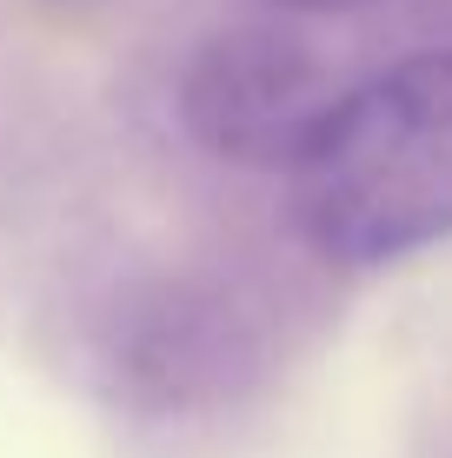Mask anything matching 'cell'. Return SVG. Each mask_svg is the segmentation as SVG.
<instances>
[{
    "label": "cell",
    "mask_w": 452,
    "mask_h": 458,
    "mask_svg": "<svg viewBox=\"0 0 452 458\" xmlns=\"http://www.w3.org/2000/svg\"><path fill=\"white\" fill-rule=\"evenodd\" d=\"M286 199L293 233L346 273L452 240V54L393 60L339 93Z\"/></svg>",
    "instance_id": "cell-1"
},
{
    "label": "cell",
    "mask_w": 452,
    "mask_h": 458,
    "mask_svg": "<svg viewBox=\"0 0 452 458\" xmlns=\"http://www.w3.org/2000/svg\"><path fill=\"white\" fill-rule=\"evenodd\" d=\"M320 47L286 21L220 27L180 73V120L213 160L246 173H293L339 100Z\"/></svg>",
    "instance_id": "cell-2"
},
{
    "label": "cell",
    "mask_w": 452,
    "mask_h": 458,
    "mask_svg": "<svg viewBox=\"0 0 452 458\" xmlns=\"http://www.w3.org/2000/svg\"><path fill=\"white\" fill-rule=\"evenodd\" d=\"M260 7H273L279 21H333V13H366L380 0H260Z\"/></svg>",
    "instance_id": "cell-3"
}]
</instances>
